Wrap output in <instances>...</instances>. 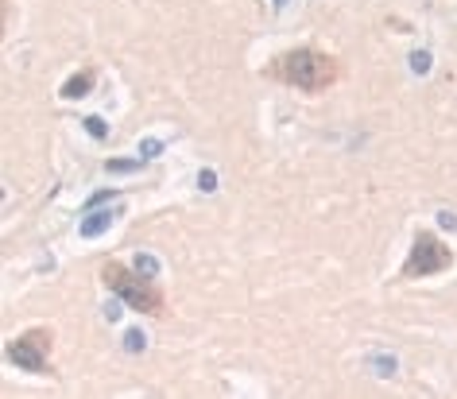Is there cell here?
Wrapping results in <instances>:
<instances>
[{"label": "cell", "instance_id": "cell-1", "mask_svg": "<svg viewBox=\"0 0 457 399\" xmlns=\"http://www.w3.org/2000/svg\"><path fill=\"white\" fill-rule=\"evenodd\" d=\"M263 78H272L279 86H291L306 98H318L326 89L338 86L341 78V62L333 54L318 51V47H294V51L275 54L272 62L263 66Z\"/></svg>", "mask_w": 457, "mask_h": 399}, {"label": "cell", "instance_id": "cell-10", "mask_svg": "<svg viewBox=\"0 0 457 399\" xmlns=\"http://www.w3.org/2000/svg\"><path fill=\"white\" fill-rule=\"evenodd\" d=\"M128 349H132V353H140V349H143V337H140V330H132V334H128Z\"/></svg>", "mask_w": 457, "mask_h": 399}, {"label": "cell", "instance_id": "cell-6", "mask_svg": "<svg viewBox=\"0 0 457 399\" xmlns=\"http://www.w3.org/2000/svg\"><path fill=\"white\" fill-rule=\"evenodd\" d=\"M109 221H113V214H93L86 225H82V237H101V233L109 229Z\"/></svg>", "mask_w": 457, "mask_h": 399}, {"label": "cell", "instance_id": "cell-11", "mask_svg": "<svg viewBox=\"0 0 457 399\" xmlns=\"http://www.w3.org/2000/svg\"><path fill=\"white\" fill-rule=\"evenodd\" d=\"M279 4H287V0H279Z\"/></svg>", "mask_w": 457, "mask_h": 399}, {"label": "cell", "instance_id": "cell-4", "mask_svg": "<svg viewBox=\"0 0 457 399\" xmlns=\"http://www.w3.org/2000/svg\"><path fill=\"white\" fill-rule=\"evenodd\" d=\"M454 268V252H449L446 240H438L434 233H414L411 252H407V264H403V280H430L438 271Z\"/></svg>", "mask_w": 457, "mask_h": 399}, {"label": "cell", "instance_id": "cell-3", "mask_svg": "<svg viewBox=\"0 0 457 399\" xmlns=\"http://www.w3.org/2000/svg\"><path fill=\"white\" fill-rule=\"evenodd\" d=\"M51 349H55V330L51 326H32L23 330L20 337L8 341V365L32 372V376H55V365H51Z\"/></svg>", "mask_w": 457, "mask_h": 399}, {"label": "cell", "instance_id": "cell-5", "mask_svg": "<svg viewBox=\"0 0 457 399\" xmlns=\"http://www.w3.org/2000/svg\"><path fill=\"white\" fill-rule=\"evenodd\" d=\"M93 82H97V70L86 66V70H78L74 78H66V86L58 89V93H62V101H78V98H86L89 89H93Z\"/></svg>", "mask_w": 457, "mask_h": 399}, {"label": "cell", "instance_id": "cell-8", "mask_svg": "<svg viewBox=\"0 0 457 399\" xmlns=\"http://www.w3.org/2000/svg\"><path fill=\"white\" fill-rule=\"evenodd\" d=\"M86 128H89V136H93V140H105V132H109L101 117H89V120H86Z\"/></svg>", "mask_w": 457, "mask_h": 399}, {"label": "cell", "instance_id": "cell-7", "mask_svg": "<svg viewBox=\"0 0 457 399\" xmlns=\"http://www.w3.org/2000/svg\"><path fill=\"white\" fill-rule=\"evenodd\" d=\"M411 70H414V74H426V70H430V54L414 51V54H411Z\"/></svg>", "mask_w": 457, "mask_h": 399}, {"label": "cell", "instance_id": "cell-9", "mask_svg": "<svg viewBox=\"0 0 457 399\" xmlns=\"http://www.w3.org/2000/svg\"><path fill=\"white\" fill-rule=\"evenodd\" d=\"M198 186H202V190H213V186H218V174H213V171H202V174H198Z\"/></svg>", "mask_w": 457, "mask_h": 399}, {"label": "cell", "instance_id": "cell-2", "mask_svg": "<svg viewBox=\"0 0 457 399\" xmlns=\"http://www.w3.org/2000/svg\"><path fill=\"white\" fill-rule=\"evenodd\" d=\"M101 283H105L117 299L128 302L136 314H148V318H171V302H167V295H163L159 283L148 280V271H132L128 264L105 260V264H101Z\"/></svg>", "mask_w": 457, "mask_h": 399}]
</instances>
